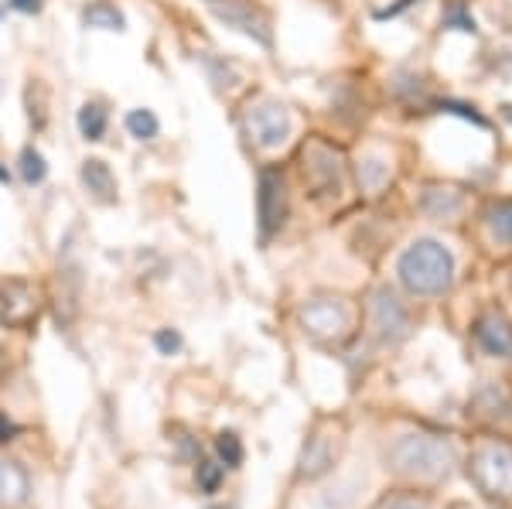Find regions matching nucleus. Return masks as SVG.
I'll return each instance as SVG.
<instances>
[{
	"label": "nucleus",
	"instance_id": "nucleus-22",
	"mask_svg": "<svg viewBox=\"0 0 512 509\" xmlns=\"http://www.w3.org/2000/svg\"><path fill=\"white\" fill-rule=\"evenodd\" d=\"M222 469H226V465H219V462H198V469H195L198 489H202V492H216L219 482H222Z\"/></svg>",
	"mask_w": 512,
	"mask_h": 509
},
{
	"label": "nucleus",
	"instance_id": "nucleus-15",
	"mask_svg": "<svg viewBox=\"0 0 512 509\" xmlns=\"http://www.w3.org/2000/svg\"><path fill=\"white\" fill-rule=\"evenodd\" d=\"M202 65L209 72V79L216 82V89H236L239 86V69L233 62L219 59L216 52H202Z\"/></svg>",
	"mask_w": 512,
	"mask_h": 509
},
{
	"label": "nucleus",
	"instance_id": "nucleus-6",
	"mask_svg": "<svg viewBox=\"0 0 512 509\" xmlns=\"http://www.w3.org/2000/svg\"><path fill=\"white\" fill-rule=\"evenodd\" d=\"M212 14H216L226 28H236V31H243L246 38H253L256 45H263V48L274 45L270 18L260 11V7H253L250 0H216V4H212Z\"/></svg>",
	"mask_w": 512,
	"mask_h": 509
},
{
	"label": "nucleus",
	"instance_id": "nucleus-23",
	"mask_svg": "<svg viewBox=\"0 0 512 509\" xmlns=\"http://www.w3.org/2000/svg\"><path fill=\"white\" fill-rule=\"evenodd\" d=\"M328 462H332V455H328V448H325V438H318L315 441V448L304 455V475H318V472H325L328 469Z\"/></svg>",
	"mask_w": 512,
	"mask_h": 509
},
{
	"label": "nucleus",
	"instance_id": "nucleus-29",
	"mask_svg": "<svg viewBox=\"0 0 512 509\" xmlns=\"http://www.w3.org/2000/svg\"><path fill=\"white\" fill-rule=\"evenodd\" d=\"M386 509H427V506L417 503V499H396V503H390Z\"/></svg>",
	"mask_w": 512,
	"mask_h": 509
},
{
	"label": "nucleus",
	"instance_id": "nucleus-3",
	"mask_svg": "<svg viewBox=\"0 0 512 509\" xmlns=\"http://www.w3.org/2000/svg\"><path fill=\"white\" fill-rule=\"evenodd\" d=\"M472 479L489 496H512V445L506 441H489L475 451L472 458Z\"/></svg>",
	"mask_w": 512,
	"mask_h": 509
},
{
	"label": "nucleus",
	"instance_id": "nucleus-30",
	"mask_svg": "<svg viewBox=\"0 0 512 509\" xmlns=\"http://www.w3.org/2000/svg\"><path fill=\"white\" fill-rule=\"evenodd\" d=\"M14 431H18V428H14V424L7 421L4 414H0V441H11V434H14Z\"/></svg>",
	"mask_w": 512,
	"mask_h": 509
},
{
	"label": "nucleus",
	"instance_id": "nucleus-2",
	"mask_svg": "<svg viewBox=\"0 0 512 509\" xmlns=\"http://www.w3.org/2000/svg\"><path fill=\"white\" fill-rule=\"evenodd\" d=\"M390 462L396 472L410 475V479H444L454 465V451L448 441L431 438V434H407L390 451Z\"/></svg>",
	"mask_w": 512,
	"mask_h": 509
},
{
	"label": "nucleus",
	"instance_id": "nucleus-26",
	"mask_svg": "<svg viewBox=\"0 0 512 509\" xmlns=\"http://www.w3.org/2000/svg\"><path fill=\"white\" fill-rule=\"evenodd\" d=\"M444 24H451V28H458V31H475V21L465 14V7L461 4H454L448 14H444Z\"/></svg>",
	"mask_w": 512,
	"mask_h": 509
},
{
	"label": "nucleus",
	"instance_id": "nucleus-16",
	"mask_svg": "<svg viewBox=\"0 0 512 509\" xmlns=\"http://www.w3.org/2000/svg\"><path fill=\"white\" fill-rule=\"evenodd\" d=\"M424 209L431 212L434 219H451L454 212L461 209V195L451 192V188H427Z\"/></svg>",
	"mask_w": 512,
	"mask_h": 509
},
{
	"label": "nucleus",
	"instance_id": "nucleus-14",
	"mask_svg": "<svg viewBox=\"0 0 512 509\" xmlns=\"http://www.w3.org/2000/svg\"><path fill=\"white\" fill-rule=\"evenodd\" d=\"M106 127H110V120H106V110L103 103H82L79 110V134L86 137V141H103L106 137Z\"/></svg>",
	"mask_w": 512,
	"mask_h": 509
},
{
	"label": "nucleus",
	"instance_id": "nucleus-18",
	"mask_svg": "<svg viewBox=\"0 0 512 509\" xmlns=\"http://www.w3.org/2000/svg\"><path fill=\"white\" fill-rule=\"evenodd\" d=\"M18 171L24 178V185H41L48 178V164H45V154L35 151V147H24L21 158H18Z\"/></svg>",
	"mask_w": 512,
	"mask_h": 509
},
{
	"label": "nucleus",
	"instance_id": "nucleus-17",
	"mask_svg": "<svg viewBox=\"0 0 512 509\" xmlns=\"http://www.w3.org/2000/svg\"><path fill=\"white\" fill-rule=\"evenodd\" d=\"M123 123H127L130 137H137V141H154L161 134V120L154 117V110H130Z\"/></svg>",
	"mask_w": 512,
	"mask_h": 509
},
{
	"label": "nucleus",
	"instance_id": "nucleus-20",
	"mask_svg": "<svg viewBox=\"0 0 512 509\" xmlns=\"http://www.w3.org/2000/svg\"><path fill=\"white\" fill-rule=\"evenodd\" d=\"M216 448H219V458L226 469H239V465H243V445H239V438L233 431H222Z\"/></svg>",
	"mask_w": 512,
	"mask_h": 509
},
{
	"label": "nucleus",
	"instance_id": "nucleus-31",
	"mask_svg": "<svg viewBox=\"0 0 512 509\" xmlns=\"http://www.w3.org/2000/svg\"><path fill=\"white\" fill-rule=\"evenodd\" d=\"M7 182H11V171H7L4 164H0V185H7Z\"/></svg>",
	"mask_w": 512,
	"mask_h": 509
},
{
	"label": "nucleus",
	"instance_id": "nucleus-25",
	"mask_svg": "<svg viewBox=\"0 0 512 509\" xmlns=\"http://www.w3.org/2000/svg\"><path fill=\"white\" fill-rule=\"evenodd\" d=\"M154 346H158L164 356H175V352L181 349V335L175 332V328H161V332L154 335Z\"/></svg>",
	"mask_w": 512,
	"mask_h": 509
},
{
	"label": "nucleus",
	"instance_id": "nucleus-34",
	"mask_svg": "<svg viewBox=\"0 0 512 509\" xmlns=\"http://www.w3.org/2000/svg\"><path fill=\"white\" fill-rule=\"evenodd\" d=\"M209 4H216V0H209Z\"/></svg>",
	"mask_w": 512,
	"mask_h": 509
},
{
	"label": "nucleus",
	"instance_id": "nucleus-9",
	"mask_svg": "<svg viewBox=\"0 0 512 509\" xmlns=\"http://www.w3.org/2000/svg\"><path fill=\"white\" fill-rule=\"evenodd\" d=\"M304 161H308V175L321 192H338L342 185V168H338V154L328 151L325 144H311V151H304Z\"/></svg>",
	"mask_w": 512,
	"mask_h": 509
},
{
	"label": "nucleus",
	"instance_id": "nucleus-33",
	"mask_svg": "<svg viewBox=\"0 0 512 509\" xmlns=\"http://www.w3.org/2000/svg\"><path fill=\"white\" fill-rule=\"evenodd\" d=\"M212 509H226V506H212Z\"/></svg>",
	"mask_w": 512,
	"mask_h": 509
},
{
	"label": "nucleus",
	"instance_id": "nucleus-21",
	"mask_svg": "<svg viewBox=\"0 0 512 509\" xmlns=\"http://www.w3.org/2000/svg\"><path fill=\"white\" fill-rule=\"evenodd\" d=\"M359 178H362V185L366 188H379L390 178V164H386L383 158H369V161H362V168H359Z\"/></svg>",
	"mask_w": 512,
	"mask_h": 509
},
{
	"label": "nucleus",
	"instance_id": "nucleus-8",
	"mask_svg": "<svg viewBox=\"0 0 512 509\" xmlns=\"http://www.w3.org/2000/svg\"><path fill=\"white\" fill-rule=\"evenodd\" d=\"M373 325H376L379 339H386V342L407 339V332H410V311L403 308V301L396 298L390 287L376 291V298H373Z\"/></svg>",
	"mask_w": 512,
	"mask_h": 509
},
{
	"label": "nucleus",
	"instance_id": "nucleus-19",
	"mask_svg": "<svg viewBox=\"0 0 512 509\" xmlns=\"http://www.w3.org/2000/svg\"><path fill=\"white\" fill-rule=\"evenodd\" d=\"M489 229H492V240L502 246H512V199L492 205L489 212Z\"/></svg>",
	"mask_w": 512,
	"mask_h": 509
},
{
	"label": "nucleus",
	"instance_id": "nucleus-13",
	"mask_svg": "<svg viewBox=\"0 0 512 509\" xmlns=\"http://www.w3.org/2000/svg\"><path fill=\"white\" fill-rule=\"evenodd\" d=\"M82 24L96 31H127V18H123L110 0H93V4L82 11Z\"/></svg>",
	"mask_w": 512,
	"mask_h": 509
},
{
	"label": "nucleus",
	"instance_id": "nucleus-5",
	"mask_svg": "<svg viewBox=\"0 0 512 509\" xmlns=\"http://www.w3.org/2000/svg\"><path fill=\"white\" fill-rule=\"evenodd\" d=\"M256 219H260V233L263 236H274L277 229L287 223L284 171H277V168L260 171V182H256Z\"/></svg>",
	"mask_w": 512,
	"mask_h": 509
},
{
	"label": "nucleus",
	"instance_id": "nucleus-24",
	"mask_svg": "<svg viewBox=\"0 0 512 509\" xmlns=\"http://www.w3.org/2000/svg\"><path fill=\"white\" fill-rule=\"evenodd\" d=\"M441 110H444V113H454V117H465V120H472L475 127H489V120H485L482 113H475L472 106H465V103H451V100H448V103H441Z\"/></svg>",
	"mask_w": 512,
	"mask_h": 509
},
{
	"label": "nucleus",
	"instance_id": "nucleus-12",
	"mask_svg": "<svg viewBox=\"0 0 512 509\" xmlns=\"http://www.w3.org/2000/svg\"><path fill=\"white\" fill-rule=\"evenodd\" d=\"M31 496V479L18 462H4L0 458V506L18 509L28 503Z\"/></svg>",
	"mask_w": 512,
	"mask_h": 509
},
{
	"label": "nucleus",
	"instance_id": "nucleus-32",
	"mask_svg": "<svg viewBox=\"0 0 512 509\" xmlns=\"http://www.w3.org/2000/svg\"><path fill=\"white\" fill-rule=\"evenodd\" d=\"M4 14H7V7H4V0H0V21H4Z\"/></svg>",
	"mask_w": 512,
	"mask_h": 509
},
{
	"label": "nucleus",
	"instance_id": "nucleus-28",
	"mask_svg": "<svg viewBox=\"0 0 512 509\" xmlns=\"http://www.w3.org/2000/svg\"><path fill=\"white\" fill-rule=\"evenodd\" d=\"M410 4H414V0H396L393 7H386V11H379L376 18H379V21H386V18H396V14H403V11H407Z\"/></svg>",
	"mask_w": 512,
	"mask_h": 509
},
{
	"label": "nucleus",
	"instance_id": "nucleus-1",
	"mask_svg": "<svg viewBox=\"0 0 512 509\" xmlns=\"http://www.w3.org/2000/svg\"><path fill=\"white\" fill-rule=\"evenodd\" d=\"M396 274H400V281L410 294H417V298H437L454 281V257L444 243L424 236V240H414L400 253Z\"/></svg>",
	"mask_w": 512,
	"mask_h": 509
},
{
	"label": "nucleus",
	"instance_id": "nucleus-4",
	"mask_svg": "<svg viewBox=\"0 0 512 509\" xmlns=\"http://www.w3.org/2000/svg\"><path fill=\"white\" fill-rule=\"evenodd\" d=\"M291 130H294L291 113L277 100H263L246 113V134H250V141L256 147H263V151H274V147L287 144Z\"/></svg>",
	"mask_w": 512,
	"mask_h": 509
},
{
	"label": "nucleus",
	"instance_id": "nucleus-10",
	"mask_svg": "<svg viewBox=\"0 0 512 509\" xmlns=\"http://www.w3.org/2000/svg\"><path fill=\"white\" fill-rule=\"evenodd\" d=\"M79 178H82L86 192L93 195L96 202H103V205L117 202V178H113V171H110V164H106V161L86 158V161H82V168H79Z\"/></svg>",
	"mask_w": 512,
	"mask_h": 509
},
{
	"label": "nucleus",
	"instance_id": "nucleus-27",
	"mask_svg": "<svg viewBox=\"0 0 512 509\" xmlns=\"http://www.w3.org/2000/svg\"><path fill=\"white\" fill-rule=\"evenodd\" d=\"M7 7H14V11H21V14H41L45 0H7Z\"/></svg>",
	"mask_w": 512,
	"mask_h": 509
},
{
	"label": "nucleus",
	"instance_id": "nucleus-11",
	"mask_svg": "<svg viewBox=\"0 0 512 509\" xmlns=\"http://www.w3.org/2000/svg\"><path fill=\"white\" fill-rule=\"evenodd\" d=\"M475 339L489 356H512V325L502 315H485L482 322L475 325Z\"/></svg>",
	"mask_w": 512,
	"mask_h": 509
},
{
	"label": "nucleus",
	"instance_id": "nucleus-7",
	"mask_svg": "<svg viewBox=\"0 0 512 509\" xmlns=\"http://www.w3.org/2000/svg\"><path fill=\"white\" fill-rule=\"evenodd\" d=\"M301 322L311 335H315V339H338V335H345V328H349L352 318H349V308H345L342 301L318 298L301 311Z\"/></svg>",
	"mask_w": 512,
	"mask_h": 509
}]
</instances>
